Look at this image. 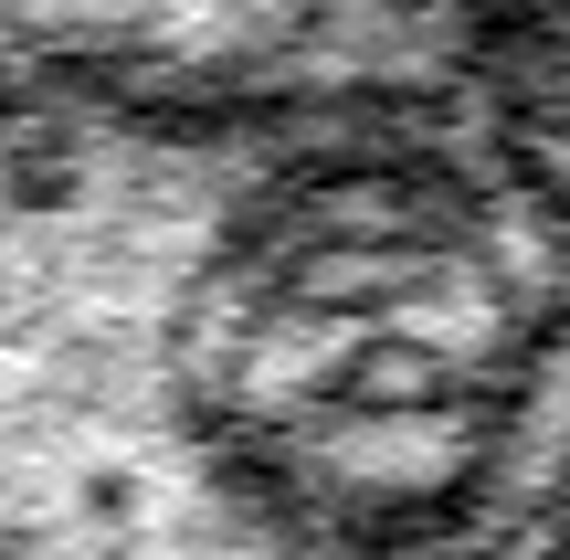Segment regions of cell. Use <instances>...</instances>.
Returning <instances> with one entry per match:
<instances>
[{"label":"cell","mask_w":570,"mask_h":560,"mask_svg":"<svg viewBox=\"0 0 570 560\" xmlns=\"http://www.w3.org/2000/svg\"><path fill=\"white\" fill-rule=\"evenodd\" d=\"M560 0H0V63L180 96L454 75Z\"/></svg>","instance_id":"obj_1"},{"label":"cell","mask_w":570,"mask_h":560,"mask_svg":"<svg viewBox=\"0 0 570 560\" xmlns=\"http://www.w3.org/2000/svg\"><path fill=\"white\" fill-rule=\"evenodd\" d=\"M560 540H570V529H560Z\"/></svg>","instance_id":"obj_2"}]
</instances>
